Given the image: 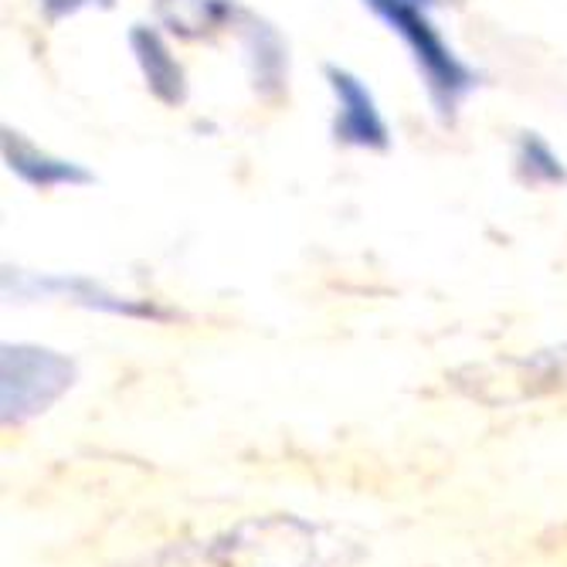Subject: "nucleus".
Instances as JSON below:
<instances>
[{
  "instance_id": "nucleus-1",
  "label": "nucleus",
  "mask_w": 567,
  "mask_h": 567,
  "mask_svg": "<svg viewBox=\"0 0 567 567\" xmlns=\"http://www.w3.org/2000/svg\"><path fill=\"white\" fill-rule=\"evenodd\" d=\"M364 4L388 24V31H394L404 41L411 62H415L425 82L432 106L439 110V116L452 120L455 110L462 106V99L480 82L476 72L455 55V48L432 24L429 8L415 4V0H364Z\"/></svg>"
},
{
  "instance_id": "nucleus-2",
  "label": "nucleus",
  "mask_w": 567,
  "mask_h": 567,
  "mask_svg": "<svg viewBox=\"0 0 567 567\" xmlns=\"http://www.w3.org/2000/svg\"><path fill=\"white\" fill-rule=\"evenodd\" d=\"M330 540L299 517H251L208 544L215 567H330Z\"/></svg>"
},
{
  "instance_id": "nucleus-3",
  "label": "nucleus",
  "mask_w": 567,
  "mask_h": 567,
  "mask_svg": "<svg viewBox=\"0 0 567 567\" xmlns=\"http://www.w3.org/2000/svg\"><path fill=\"white\" fill-rule=\"evenodd\" d=\"M79 371L62 350L38 343H4L0 353V419L4 425H24L62 401Z\"/></svg>"
},
{
  "instance_id": "nucleus-4",
  "label": "nucleus",
  "mask_w": 567,
  "mask_h": 567,
  "mask_svg": "<svg viewBox=\"0 0 567 567\" xmlns=\"http://www.w3.org/2000/svg\"><path fill=\"white\" fill-rule=\"evenodd\" d=\"M4 292L8 296L14 292L18 299H62V302H72L82 309H99V313L130 317V320H157V323L174 320L171 309H164L157 302H146V299L120 296L89 276H34V272L8 269Z\"/></svg>"
},
{
  "instance_id": "nucleus-5",
  "label": "nucleus",
  "mask_w": 567,
  "mask_h": 567,
  "mask_svg": "<svg viewBox=\"0 0 567 567\" xmlns=\"http://www.w3.org/2000/svg\"><path fill=\"white\" fill-rule=\"evenodd\" d=\"M327 85L333 92L337 113H333V140L353 150H388L391 130L378 110V99L364 79H357L350 69L327 65Z\"/></svg>"
},
{
  "instance_id": "nucleus-6",
  "label": "nucleus",
  "mask_w": 567,
  "mask_h": 567,
  "mask_svg": "<svg viewBox=\"0 0 567 567\" xmlns=\"http://www.w3.org/2000/svg\"><path fill=\"white\" fill-rule=\"evenodd\" d=\"M4 164L14 177H21L34 190H59V187H89L95 184V174L75 161L55 157L51 150L38 146L18 130H4Z\"/></svg>"
},
{
  "instance_id": "nucleus-7",
  "label": "nucleus",
  "mask_w": 567,
  "mask_h": 567,
  "mask_svg": "<svg viewBox=\"0 0 567 567\" xmlns=\"http://www.w3.org/2000/svg\"><path fill=\"white\" fill-rule=\"evenodd\" d=\"M130 48H133V59L143 72L150 95L164 102V106H181L187 99V75H184V65L177 62V55L171 51L167 38L157 28L136 24L130 31Z\"/></svg>"
},
{
  "instance_id": "nucleus-8",
  "label": "nucleus",
  "mask_w": 567,
  "mask_h": 567,
  "mask_svg": "<svg viewBox=\"0 0 567 567\" xmlns=\"http://www.w3.org/2000/svg\"><path fill=\"white\" fill-rule=\"evenodd\" d=\"M157 14L171 31L184 38H200L231 24L238 8L235 0H157Z\"/></svg>"
},
{
  "instance_id": "nucleus-9",
  "label": "nucleus",
  "mask_w": 567,
  "mask_h": 567,
  "mask_svg": "<svg viewBox=\"0 0 567 567\" xmlns=\"http://www.w3.org/2000/svg\"><path fill=\"white\" fill-rule=\"evenodd\" d=\"M248 55H251L255 85H259L266 95L279 92L282 82H286V62H289L282 38L269 24L251 21V28H248Z\"/></svg>"
},
{
  "instance_id": "nucleus-10",
  "label": "nucleus",
  "mask_w": 567,
  "mask_h": 567,
  "mask_svg": "<svg viewBox=\"0 0 567 567\" xmlns=\"http://www.w3.org/2000/svg\"><path fill=\"white\" fill-rule=\"evenodd\" d=\"M517 171L527 184L534 187H557V184H567V167L564 161L554 153V146L537 136V133H520L517 140Z\"/></svg>"
},
{
  "instance_id": "nucleus-11",
  "label": "nucleus",
  "mask_w": 567,
  "mask_h": 567,
  "mask_svg": "<svg viewBox=\"0 0 567 567\" xmlns=\"http://www.w3.org/2000/svg\"><path fill=\"white\" fill-rule=\"evenodd\" d=\"M38 8L44 11L48 21H62L85 8H113V0H38Z\"/></svg>"
},
{
  "instance_id": "nucleus-12",
  "label": "nucleus",
  "mask_w": 567,
  "mask_h": 567,
  "mask_svg": "<svg viewBox=\"0 0 567 567\" xmlns=\"http://www.w3.org/2000/svg\"><path fill=\"white\" fill-rule=\"evenodd\" d=\"M415 4H425V8H432V4H435V0H415Z\"/></svg>"
}]
</instances>
